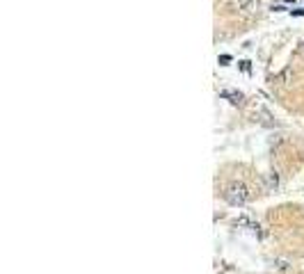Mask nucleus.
I'll use <instances>...</instances> for the list:
<instances>
[{"label":"nucleus","instance_id":"1","mask_svg":"<svg viewBox=\"0 0 304 274\" xmlns=\"http://www.w3.org/2000/svg\"><path fill=\"white\" fill-rule=\"evenodd\" d=\"M224 199H227V203H231V206H245L247 201L252 199V194H249L245 183H231V185H227V190H224Z\"/></svg>","mask_w":304,"mask_h":274},{"label":"nucleus","instance_id":"2","mask_svg":"<svg viewBox=\"0 0 304 274\" xmlns=\"http://www.w3.org/2000/svg\"><path fill=\"white\" fill-rule=\"evenodd\" d=\"M252 110H254V121H259V124H263V126H267V128L277 126L275 117H272V112L267 110V108H263L261 103H256Z\"/></svg>","mask_w":304,"mask_h":274},{"label":"nucleus","instance_id":"3","mask_svg":"<svg viewBox=\"0 0 304 274\" xmlns=\"http://www.w3.org/2000/svg\"><path fill=\"white\" fill-rule=\"evenodd\" d=\"M229 5L240 14H254L259 9V0H229Z\"/></svg>","mask_w":304,"mask_h":274},{"label":"nucleus","instance_id":"4","mask_svg":"<svg viewBox=\"0 0 304 274\" xmlns=\"http://www.w3.org/2000/svg\"><path fill=\"white\" fill-rule=\"evenodd\" d=\"M220 96L227 98V101L233 103V105H243V101H245L243 91H236V89H222V91H220Z\"/></svg>","mask_w":304,"mask_h":274},{"label":"nucleus","instance_id":"5","mask_svg":"<svg viewBox=\"0 0 304 274\" xmlns=\"http://www.w3.org/2000/svg\"><path fill=\"white\" fill-rule=\"evenodd\" d=\"M236 226H245L247 231H254V233H256V231H259V222H254V219H249V217H238L236 219Z\"/></svg>","mask_w":304,"mask_h":274},{"label":"nucleus","instance_id":"6","mask_svg":"<svg viewBox=\"0 0 304 274\" xmlns=\"http://www.w3.org/2000/svg\"><path fill=\"white\" fill-rule=\"evenodd\" d=\"M266 181H267V190H275V187L279 185V181H277V174H267Z\"/></svg>","mask_w":304,"mask_h":274},{"label":"nucleus","instance_id":"7","mask_svg":"<svg viewBox=\"0 0 304 274\" xmlns=\"http://www.w3.org/2000/svg\"><path fill=\"white\" fill-rule=\"evenodd\" d=\"M217 62H220L222 67H227V64L231 62V55H220V57H217Z\"/></svg>","mask_w":304,"mask_h":274},{"label":"nucleus","instance_id":"8","mask_svg":"<svg viewBox=\"0 0 304 274\" xmlns=\"http://www.w3.org/2000/svg\"><path fill=\"white\" fill-rule=\"evenodd\" d=\"M290 14L293 16H304V9H290Z\"/></svg>","mask_w":304,"mask_h":274},{"label":"nucleus","instance_id":"9","mask_svg":"<svg viewBox=\"0 0 304 274\" xmlns=\"http://www.w3.org/2000/svg\"><path fill=\"white\" fill-rule=\"evenodd\" d=\"M284 2H295V0H284Z\"/></svg>","mask_w":304,"mask_h":274}]
</instances>
